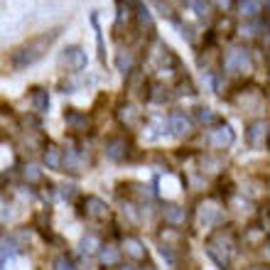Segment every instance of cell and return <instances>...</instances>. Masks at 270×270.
<instances>
[{"mask_svg": "<svg viewBox=\"0 0 270 270\" xmlns=\"http://www.w3.org/2000/svg\"><path fill=\"white\" fill-rule=\"evenodd\" d=\"M57 34H59V32H49V34H42V37H34L30 45H25L22 49H17V52H15V59H13L15 69H25V66L34 64L37 59H40V57L47 52V47L57 40Z\"/></svg>", "mask_w": 270, "mask_h": 270, "instance_id": "6da1fadb", "label": "cell"}, {"mask_svg": "<svg viewBox=\"0 0 270 270\" xmlns=\"http://www.w3.org/2000/svg\"><path fill=\"white\" fill-rule=\"evenodd\" d=\"M251 66V57L243 47H236V49H231L226 57H223V69L231 71V74H236V71H246Z\"/></svg>", "mask_w": 270, "mask_h": 270, "instance_id": "7a4b0ae2", "label": "cell"}, {"mask_svg": "<svg viewBox=\"0 0 270 270\" xmlns=\"http://www.w3.org/2000/svg\"><path fill=\"white\" fill-rule=\"evenodd\" d=\"M170 130H172L175 135H179V138L189 135V133H191V118H189L184 111H175V113L170 115Z\"/></svg>", "mask_w": 270, "mask_h": 270, "instance_id": "3957f363", "label": "cell"}, {"mask_svg": "<svg viewBox=\"0 0 270 270\" xmlns=\"http://www.w3.org/2000/svg\"><path fill=\"white\" fill-rule=\"evenodd\" d=\"M62 62H64L71 71H81V69L86 66V54L81 52V47H69V49H64Z\"/></svg>", "mask_w": 270, "mask_h": 270, "instance_id": "277c9868", "label": "cell"}, {"mask_svg": "<svg viewBox=\"0 0 270 270\" xmlns=\"http://www.w3.org/2000/svg\"><path fill=\"white\" fill-rule=\"evenodd\" d=\"M209 143L214 147H228L231 143H234V133H231L228 126H219V128H214L209 133Z\"/></svg>", "mask_w": 270, "mask_h": 270, "instance_id": "5b68a950", "label": "cell"}, {"mask_svg": "<svg viewBox=\"0 0 270 270\" xmlns=\"http://www.w3.org/2000/svg\"><path fill=\"white\" fill-rule=\"evenodd\" d=\"M219 216H221V209H219L214 202L202 204V209H199V223H202V226H211V223H216Z\"/></svg>", "mask_w": 270, "mask_h": 270, "instance_id": "8992f818", "label": "cell"}, {"mask_svg": "<svg viewBox=\"0 0 270 270\" xmlns=\"http://www.w3.org/2000/svg\"><path fill=\"white\" fill-rule=\"evenodd\" d=\"M32 106H34L37 113H45L49 108V94L45 89H40V86L32 89Z\"/></svg>", "mask_w": 270, "mask_h": 270, "instance_id": "52a82bcc", "label": "cell"}, {"mask_svg": "<svg viewBox=\"0 0 270 270\" xmlns=\"http://www.w3.org/2000/svg\"><path fill=\"white\" fill-rule=\"evenodd\" d=\"M263 8H260V0H241L238 3V13L243 15V17H258V13H260Z\"/></svg>", "mask_w": 270, "mask_h": 270, "instance_id": "ba28073f", "label": "cell"}, {"mask_svg": "<svg viewBox=\"0 0 270 270\" xmlns=\"http://www.w3.org/2000/svg\"><path fill=\"white\" fill-rule=\"evenodd\" d=\"M86 204H89V214H91L94 219H106V216H108V206H106V204H103L101 199L91 197V199H89Z\"/></svg>", "mask_w": 270, "mask_h": 270, "instance_id": "9c48e42d", "label": "cell"}, {"mask_svg": "<svg viewBox=\"0 0 270 270\" xmlns=\"http://www.w3.org/2000/svg\"><path fill=\"white\" fill-rule=\"evenodd\" d=\"M45 162H47L49 170H59V167H62V152H59L57 147H49V150L45 152Z\"/></svg>", "mask_w": 270, "mask_h": 270, "instance_id": "30bf717a", "label": "cell"}, {"mask_svg": "<svg viewBox=\"0 0 270 270\" xmlns=\"http://www.w3.org/2000/svg\"><path fill=\"white\" fill-rule=\"evenodd\" d=\"M118 115H121V121H123V123H128V126H133V123L138 121V115H140V113L135 111V106H130V103H128V106H121V111H118Z\"/></svg>", "mask_w": 270, "mask_h": 270, "instance_id": "8fae6325", "label": "cell"}, {"mask_svg": "<svg viewBox=\"0 0 270 270\" xmlns=\"http://www.w3.org/2000/svg\"><path fill=\"white\" fill-rule=\"evenodd\" d=\"M115 64H118V71L128 74V71H133L135 59H133V54H130V52H121V54H118V59H115Z\"/></svg>", "mask_w": 270, "mask_h": 270, "instance_id": "7c38bea8", "label": "cell"}, {"mask_svg": "<svg viewBox=\"0 0 270 270\" xmlns=\"http://www.w3.org/2000/svg\"><path fill=\"white\" fill-rule=\"evenodd\" d=\"M101 263H103V265H113V263H118V248H113V246H103V251H101Z\"/></svg>", "mask_w": 270, "mask_h": 270, "instance_id": "4fadbf2b", "label": "cell"}, {"mask_svg": "<svg viewBox=\"0 0 270 270\" xmlns=\"http://www.w3.org/2000/svg\"><path fill=\"white\" fill-rule=\"evenodd\" d=\"M126 251L133 255V258H143L145 251H143V243L138 238H126Z\"/></svg>", "mask_w": 270, "mask_h": 270, "instance_id": "5bb4252c", "label": "cell"}, {"mask_svg": "<svg viewBox=\"0 0 270 270\" xmlns=\"http://www.w3.org/2000/svg\"><path fill=\"white\" fill-rule=\"evenodd\" d=\"M123 147H126V143H123V140H111V143H108V147H106V152H108V158H113V160H118V158L123 155Z\"/></svg>", "mask_w": 270, "mask_h": 270, "instance_id": "9a60e30c", "label": "cell"}, {"mask_svg": "<svg viewBox=\"0 0 270 270\" xmlns=\"http://www.w3.org/2000/svg\"><path fill=\"white\" fill-rule=\"evenodd\" d=\"M265 128H268L265 123H255V126L251 128V140H253L255 145H260V143L265 140Z\"/></svg>", "mask_w": 270, "mask_h": 270, "instance_id": "2e32d148", "label": "cell"}, {"mask_svg": "<svg viewBox=\"0 0 270 270\" xmlns=\"http://www.w3.org/2000/svg\"><path fill=\"white\" fill-rule=\"evenodd\" d=\"M152 91H158V94H150V98L152 101H155V103H165L167 98H170V89H165V86H160V84H155V86H152Z\"/></svg>", "mask_w": 270, "mask_h": 270, "instance_id": "e0dca14e", "label": "cell"}, {"mask_svg": "<svg viewBox=\"0 0 270 270\" xmlns=\"http://www.w3.org/2000/svg\"><path fill=\"white\" fill-rule=\"evenodd\" d=\"M165 216H167L172 223H182V221H184V209H182V206H170V209L165 211Z\"/></svg>", "mask_w": 270, "mask_h": 270, "instance_id": "ac0fdd59", "label": "cell"}, {"mask_svg": "<svg viewBox=\"0 0 270 270\" xmlns=\"http://www.w3.org/2000/svg\"><path fill=\"white\" fill-rule=\"evenodd\" d=\"M98 248V241L94 238V236H86L84 241H81V253H94Z\"/></svg>", "mask_w": 270, "mask_h": 270, "instance_id": "d6986e66", "label": "cell"}, {"mask_svg": "<svg viewBox=\"0 0 270 270\" xmlns=\"http://www.w3.org/2000/svg\"><path fill=\"white\" fill-rule=\"evenodd\" d=\"M54 270H76V265H74L69 258H64V255H62V258H57V260H54Z\"/></svg>", "mask_w": 270, "mask_h": 270, "instance_id": "ffe728a7", "label": "cell"}, {"mask_svg": "<svg viewBox=\"0 0 270 270\" xmlns=\"http://www.w3.org/2000/svg\"><path fill=\"white\" fill-rule=\"evenodd\" d=\"M197 118H199L202 123H211V121H214V113H211L209 108H197Z\"/></svg>", "mask_w": 270, "mask_h": 270, "instance_id": "44dd1931", "label": "cell"}, {"mask_svg": "<svg viewBox=\"0 0 270 270\" xmlns=\"http://www.w3.org/2000/svg\"><path fill=\"white\" fill-rule=\"evenodd\" d=\"M25 177H27V179H40V167H37V165L25 167Z\"/></svg>", "mask_w": 270, "mask_h": 270, "instance_id": "7402d4cb", "label": "cell"}, {"mask_svg": "<svg viewBox=\"0 0 270 270\" xmlns=\"http://www.w3.org/2000/svg\"><path fill=\"white\" fill-rule=\"evenodd\" d=\"M162 187H167V189H165L167 194H175V191H177V179L167 177V179H162Z\"/></svg>", "mask_w": 270, "mask_h": 270, "instance_id": "603a6c76", "label": "cell"}, {"mask_svg": "<svg viewBox=\"0 0 270 270\" xmlns=\"http://www.w3.org/2000/svg\"><path fill=\"white\" fill-rule=\"evenodd\" d=\"M138 22H140V25H152V17H150V13L140 8V10H138Z\"/></svg>", "mask_w": 270, "mask_h": 270, "instance_id": "cb8c5ba5", "label": "cell"}]
</instances>
